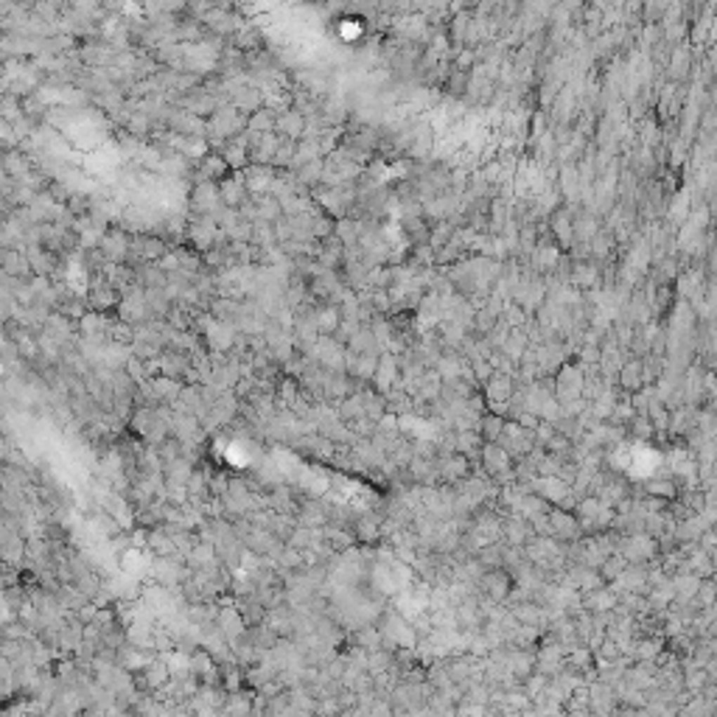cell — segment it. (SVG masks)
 I'll return each instance as SVG.
<instances>
[{"label": "cell", "instance_id": "1", "mask_svg": "<svg viewBox=\"0 0 717 717\" xmlns=\"http://www.w3.org/2000/svg\"><path fill=\"white\" fill-rule=\"evenodd\" d=\"M619 549H622V560H625V563H645V560H653V558H656L659 544H656L647 532H633V535H628V538L619 544Z\"/></svg>", "mask_w": 717, "mask_h": 717}, {"label": "cell", "instance_id": "2", "mask_svg": "<svg viewBox=\"0 0 717 717\" xmlns=\"http://www.w3.org/2000/svg\"><path fill=\"white\" fill-rule=\"evenodd\" d=\"M546 524H549V538L574 541V538L580 535V521H577V515H572V513H566V510L552 507L549 515H546Z\"/></svg>", "mask_w": 717, "mask_h": 717}, {"label": "cell", "instance_id": "3", "mask_svg": "<svg viewBox=\"0 0 717 717\" xmlns=\"http://www.w3.org/2000/svg\"><path fill=\"white\" fill-rule=\"evenodd\" d=\"M479 583H482L487 600H493V603H504L507 597H513V577H510L507 572H501V569L482 572Z\"/></svg>", "mask_w": 717, "mask_h": 717}, {"label": "cell", "instance_id": "4", "mask_svg": "<svg viewBox=\"0 0 717 717\" xmlns=\"http://www.w3.org/2000/svg\"><path fill=\"white\" fill-rule=\"evenodd\" d=\"M438 477L449 479V482H457V479H466L471 474V457H466V454H457V452H452L449 457H443V463L438 466Z\"/></svg>", "mask_w": 717, "mask_h": 717}, {"label": "cell", "instance_id": "5", "mask_svg": "<svg viewBox=\"0 0 717 717\" xmlns=\"http://www.w3.org/2000/svg\"><path fill=\"white\" fill-rule=\"evenodd\" d=\"M513 398V376L493 373L487 379V404H504Z\"/></svg>", "mask_w": 717, "mask_h": 717}, {"label": "cell", "instance_id": "6", "mask_svg": "<svg viewBox=\"0 0 717 717\" xmlns=\"http://www.w3.org/2000/svg\"><path fill=\"white\" fill-rule=\"evenodd\" d=\"M670 586H673V600H678V603H692V600H695V591H698V586H701V577L684 572V574H676V577L670 580Z\"/></svg>", "mask_w": 717, "mask_h": 717}, {"label": "cell", "instance_id": "7", "mask_svg": "<svg viewBox=\"0 0 717 717\" xmlns=\"http://www.w3.org/2000/svg\"><path fill=\"white\" fill-rule=\"evenodd\" d=\"M580 603H583V608H588V611H597V614H600V611H611V608H617V605H619V597H617L611 588H603V586H600V588L588 591Z\"/></svg>", "mask_w": 717, "mask_h": 717}, {"label": "cell", "instance_id": "8", "mask_svg": "<svg viewBox=\"0 0 717 717\" xmlns=\"http://www.w3.org/2000/svg\"><path fill=\"white\" fill-rule=\"evenodd\" d=\"M619 384L628 393H639L645 387V364L642 362H628L619 367Z\"/></svg>", "mask_w": 717, "mask_h": 717}, {"label": "cell", "instance_id": "9", "mask_svg": "<svg viewBox=\"0 0 717 717\" xmlns=\"http://www.w3.org/2000/svg\"><path fill=\"white\" fill-rule=\"evenodd\" d=\"M504 418H499V415H482L479 418V438H482V443H496L499 438H501V429H504Z\"/></svg>", "mask_w": 717, "mask_h": 717}, {"label": "cell", "instance_id": "10", "mask_svg": "<svg viewBox=\"0 0 717 717\" xmlns=\"http://www.w3.org/2000/svg\"><path fill=\"white\" fill-rule=\"evenodd\" d=\"M552 233H555V239L560 241V246H563V249H569V246H572L574 233H572V219H569V213H566V211L552 213Z\"/></svg>", "mask_w": 717, "mask_h": 717}, {"label": "cell", "instance_id": "11", "mask_svg": "<svg viewBox=\"0 0 717 717\" xmlns=\"http://www.w3.org/2000/svg\"><path fill=\"white\" fill-rule=\"evenodd\" d=\"M513 619L518 625H524V628H538L544 614H541V608L535 603H521V605H513Z\"/></svg>", "mask_w": 717, "mask_h": 717}, {"label": "cell", "instance_id": "12", "mask_svg": "<svg viewBox=\"0 0 717 717\" xmlns=\"http://www.w3.org/2000/svg\"><path fill=\"white\" fill-rule=\"evenodd\" d=\"M645 490L650 499H676L678 496V485L673 479H647Z\"/></svg>", "mask_w": 717, "mask_h": 717}, {"label": "cell", "instance_id": "13", "mask_svg": "<svg viewBox=\"0 0 717 717\" xmlns=\"http://www.w3.org/2000/svg\"><path fill=\"white\" fill-rule=\"evenodd\" d=\"M482 438H479V432H457V438H454V452L457 454H477V452H482Z\"/></svg>", "mask_w": 717, "mask_h": 717}, {"label": "cell", "instance_id": "14", "mask_svg": "<svg viewBox=\"0 0 717 717\" xmlns=\"http://www.w3.org/2000/svg\"><path fill=\"white\" fill-rule=\"evenodd\" d=\"M356 535H359V541L373 544V541L381 538V524H379L376 518H370V515H362V518L356 521Z\"/></svg>", "mask_w": 717, "mask_h": 717}, {"label": "cell", "instance_id": "15", "mask_svg": "<svg viewBox=\"0 0 717 717\" xmlns=\"http://www.w3.org/2000/svg\"><path fill=\"white\" fill-rule=\"evenodd\" d=\"M687 65H690V53L684 51V48H678V51H673V59H670V76H676V79H681L684 73H687Z\"/></svg>", "mask_w": 717, "mask_h": 717}, {"label": "cell", "instance_id": "16", "mask_svg": "<svg viewBox=\"0 0 717 717\" xmlns=\"http://www.w3.org/2000/svg\"><path fill=\"white\" fill-rule=\"evenodd\" d=\"M572 280H574L577 286H583V289H586V286H591V283L597 280V269H594V266H588V263H586V266L580 263V266H574Z\"/></svg>", "mask_w": 717, "mask_h": 717}, {"label": "cell", "instance_id": "17", "mask_svg": "<svg viewBox=\"0 0 717 717\" xmlns=\"http://www.w3.org/2000/svg\"><path fill=\"white\" fill-rule=\"evenodd\" d=\"M336 325H339V311H334V308L322 311V317H320V331L331 334V331H336Z\"/></svg>", "mask_w": 717, "mask_h": 717}, {"label": "cell", "instance_id": "18", "mask_svg": "<svg viewBox=\"0 0 717 717\" xmlns=\"http://www.w3.org/2000/svg\"><path fill=\"white\" fill-rule=\"evenodd\" d=\"M594 362H600V348L594 342H586L580 348V364L586 367V364H594Z\"/></svg>", "mask_w": 717, "mask_h": 717}, {"label": "cell", "instance_id": "19", "mask_svg": "<svg viewBox=\"0 0 717 717\" xmlns=\"http://www.w3.org/2000/svg\"><path fill=\"white\" fill-rule=\"evenodd\" d=\"M631 429H633V435H639V438H650V435H653V426L647 423L645 415H633V418H631Z\"/></svg>", "mask_w": 717, "mask_h": 717}, {"label": "cell", "instance_id": "20", "mask_svg": "<svg viewBox=\"0 0 717 717\" xmlns=\"http://www.w3.org/2000/svg\"><path fill=\"white\" fill-rule=\"evenodd\" d=\"M471 62H474V53H471V51H463V53L457 56V67H460V70H466Z\"/></svg>", "mask_w": 717, "mask_h": 717}, {"label": "cell", "instance_id": "21", "mask_svg": "<svg viewBox=\"0 0 717 717\" xmlns=\"http://www.w3.org/2000/svg\"><path fill=\"white\" fill-rule=\"evenodd\" d=\"M569 717H597L591 712V706H580V709H569Z\"/></svg>", "mask_w": 717, "mask_h": 717}]
</instances>
